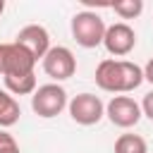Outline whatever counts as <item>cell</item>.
<instances>
[{
  "mask_svg": "<svg viewBox=\"0 0 153 153\" xmlns=\"http://www.w3.org/2000/svg\"><path fill=\"white\" fill-rule=\"evenodd\" d=\"M143 81V69L129 60H103L96 67V84L108 93H129Z\"/></svg>",
  "mask_w": 153,
  "mask_h": 153,
  "instance_id": "6da1fadb",
  "label": "cell"
},
{
  "mask_svg": "<svg viewBox=\"0 0 153 153\" xmlns=\"http://www.w3.org/2000/svg\"><path fill=\"white\" fill-rule=\"evenodd\" d=\"M105 22L100 19V14L91 12V10H84V12H76L72 17V36L74 41L81 45V48H96L103 43L105 38Z\"/></svg>",
  "mask_w": 153,
  "mask_h": 153,
  "instance_id": "7a4b0ae2",
  "label": "cell"
},
{
  "mask_svg": "<svg viewBox=\"0 0 153 153\" xmlns=\"http://www.w3.org/2000/svg\"><path fill=\"white\" fill-rule=\"evenodd\" d=\"M67 91L60 86V84H43L33 91L31 96V108L38 117H57L65 108H67Z\"/></svg>",
  "mask_w": 153,
  "mask_h": 153,
  "instance_id": "3957f363",
  "label": "cell"
},
{
  "mask_svg": "<svg viewBox=\"0 0 153 153\" xmlns=\"http://www.w3.org/2000/svg\"><path fill=\"white\" fill-rule=\"evenodd\" d=\"M36 57L19 43H0V74L2 76H19L33 74Z\"/></svg>",
  "mask_w": 153,
  "mask_h": 153,
  "instance_id": "277c9868",
  "label": "cell"
},
{
  "mask_svg": "<svg viewBox=\"0 0 153 153\" xmlns=\"http://www.w3.org/2000/svg\"><path fill=\"white\" fill-rule=\"evenodd\" d=\"M69 117L76 122V124H84V127H91V124H98L100 117L105 115V105L98 96L93 93H79L69 100Z\"/></svg>",
  "mask_w": 153,
  "mask_h": 153,
  "instance_id": "5b68a950",
  "label": "cell"
},
{
  "mask_svg": "<svg viewBox=\"0 0 153 153\" xmlns=\"http://www.w3.org/2000/svg\"><path fill=\"white\" fill-rule=\"evenodd\" d=\"M105 115L115 127L129 129L141 120V105L131 98V96H112L110 103L105 105Z\"/></svg>",
  "mask_w": 153,
  "mask_h": 153,
  "instance_id": "8992f818",
  "label": "cell"
},
{
  "mask_svg": "<svg viewBox=\"0 0 153 153\" xmlns=\"http://www.w3.org/2000/svg\"><path fill=\"white\" fill-rule=\"evenodd\" d=\"M43 72L55 81H65V79L74 76L76 60H74L72 50L65 48V45H53L48 50V55L43 57Z\"/></svg>",
  "mask_w": 153,
  "mask_h": 153,
  "instance_id": "52a82bcc",
  "label": "cell"
},
{
  "mask_svg": "<svg viewBox=\"0 0 153 153\" xmlns=\"http://www.w3.org/2000/svg\"><path fill=\"white\" fill-rule=\"evenodd\" d=\"M103 45H105V50H108L110 55L124 57V55H129V53L134 50V45H136V33H134V29H131L129 24H124V22L110 24V26L105 29Z\"/></svg>",
  "mask_w": 153,
  "mask_h": 153,
  "instance_id": "ba28073f",
  "label": "cell"
},
{
  "mask_svg": "<svg viewBox=\"0 0 153 153\" xmlns=\"http://www.w3.org/2000/svg\"><path fill=\"white\" fill-rule=\"evenodd\" d=\"M14 43L24 45V48L36 57V62L43 60V57L48 55V50H50V36H48V31H45L41 24H26V26L17 33Z\"/></svg>",
  "mask_w": 153,
  "mask_h": 153,
  "instance_id": "9c48e42d",
  "label": "cell"
},
{
  "mask_svg": "<svg viewBox=\"0 0 153 153\" xmlns=\"http://www.w3.org/2000/svg\"><path fill=\"white\" fill-rule=\"evenodd\" d=\"M19 115H22L19 103H17L7 91L0 88V127H12V124H17V122H19Z\"/></svg>",
  "mask_w": 153,
  "mask_h": 153,
  "instance_id": "30bf717a",
  "label": "cell"
},
{
  "mask_svg": "<svg viewBox=\"0 0 153 153\" xmlns=\"http://www.w3.org/2000/svg\"><path fill=\"white\" fill-rule=\"evenodd\" d=\"M5 86L14 96H29L36 91V74H19V76H5Z\"/></svg>",
  "mask_w": 153,
  "mask_h": 153,
  "instance_id": "8fae6325",
  "label": "cell"
},
{
  "mask_svg": "<svg viewBox=\"0 0 153 153\" xmlns=\"http://www.w3.org/2000/svg\"><path fill=\"white\" fill-rule=\"evenodd\" d=\"M115 153H148V146L139 134H122L115 141Z\"/></svg>",
  "mask_w": 153,
  "mask_h": 153,
  "instance_id": "7c38bea8",
  "label": "cell"
},
{
  "mask_svg": "<svg viewBox=\"0 0 153 153\" xmlns=\"http://www.w3.org/2000/svg\"><path fill=\"white\" fill-rule=\"evenodd\" d=\"M110 7L122 19H134V17H139L143 12V2L141 0H115V2H110Z\"/></svg>",
  "mask_w": 153,
  "mask_h": 153,
  "instance_id": "4fadbf2b",
  "label": "cell"
},
{
  "mask_svg": "<svg viewBox=\"0 0 153 153\" xmlns=\"http://www.w3.org/2000/svg\"><path fill=\"white\" fill-rule=\"evenodd\" d=\"M0 153H22L12 134H5V131H0Z\"/></svg>",
  "mask_w": 153,
  "mask_h": 153,
  "instance_id": "5bb4252c",
  "label": "cell"
},
{
  "mask_svg": "<svg viewBox=\"0 0 153 153\" xmlns=\"http://www.w3.org/2000/svg\"><path fill=\"white\" fill-rule=\"evenodd\" d=\"M141 112L153 122V91H148V93L143 96V100H141Z\"/></svg>",
  "mask_w": 153,
  "mask_h": 153,
  "instance_id": "9a60e30c",
  "label": "cell"
},
{
  "mask_svg": "<svg viewBox=\"0 0 153 153\" xmlns=\"http://www.w3.org/2000/svg\"><path fill=\"white\" fill-rule=\"evenodd\" d=\"M143 79L153 84V57H151V60L146 62V67H143Z\"/></svg>",
  "mask_w": 153,
  "mask_h": 153,
  "instance_id": "2e32d148",
  "label": "cell"
},
{
  "mask_svg": "<svg viewBox=\"0 0 153 153\" xmlns=\"http://www.w3.org/2000/svg\"><path fill=\"white\" fill-rule=\"evenodd\" d=\"M2 12H5V2L0 0V14H2Z\"/></svg>",
  "mask_w": 153,
  "mask_h": 153,
  "instance_id": "e0dca14e",
  "label": "cell"
}]
</instances>
